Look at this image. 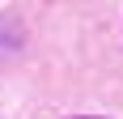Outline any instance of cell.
<instances>
[{"label":"cell","mask_w":123,"mask_h":119,"mask_svg":"<svg viewBox=\"0 0 123 119\" xmlns=\"http://www.w3.org/2000/svg\"><path fill=\"white\" fill-rule=\"evenodd\" d=\"M81 119H106V115H81Z\"/></svg>","instance_id":"7a4b0ae2"},{"label":"cell","mask_w":123,"mask_h":119,"mask_svg":"<svg viewBox=\"0 0 123 119\" xmlns=\"http://www.w3.org/2000/svg\"><path fill=\"white\" fill-rule=\"evenodd\" d=\"M17 43H21V30H17V21H13V17H0V55H4V51H13Z\"/></svg>","instance_id":"6da1fadb"}]
</instances>
